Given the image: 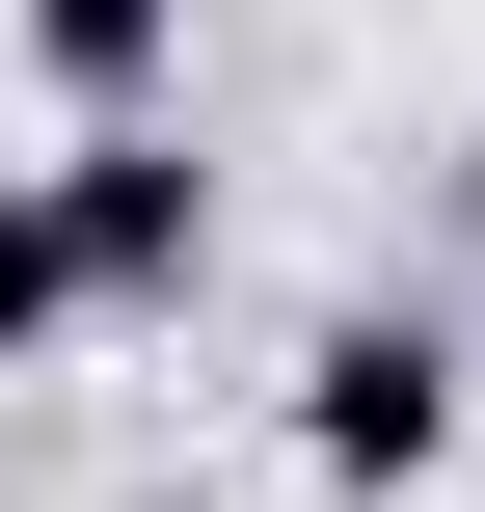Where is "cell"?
<instances>
[{
  "label": "cell",
  "instance_id": "obj_1",
  "mask_svg": "<svg viewBox=\"0 0 485 512\" xmlns=\"http://www.w3.org/2000/svg\"><path fill=\"white\" fill-rule=\"evenodd\" d=\"M459 405H485V324L459 297H324V324H297V486L324 512H405L432 459H459Z\"/></svg>",
  "mask_w": 485,
  "mask_h": 512
},
{
  "label": "cell",
  "instance_id": "obj_2",
  "mask_svg": "<svg viewBox=\"0 0 485 512\" xmlns=\"http://www.w3.org/2000/svg\"><path fill=\"white\" fill-rule=\"evenodd\" d=\"M27 189H54V270H81V324H135V297H189V270H216V162H189L162 108H81Z\"/></svg>",
  "mask_w": 485,
  "mask_h": 512
},
{
  "label": "cell",
  "instance_id": "obj_3",
  "mask_svg": "<svg viewBox=\"0 0 485 512\" xmlns=\"http://www.w3.org/2000/svg\"><path fill=\"white\" fill-rule=\"evenodd\" d=\"M0 27H27L54 108H162V81H189V0H0Z\"/></svg>",
  "mask_w": 485,
  "mask_h": 512
},
{
  "label": "cell",
  "instance_id": "obj_4",
  "mask_svg": "<svg viewBox=\"0 0 485 512\" xmlns=\"http://www.w3.org/2000/svg\"><path fill=\"white\" fill-rule=\"evenodd\" d=\"M54 324H81V270H54V189H27V162H0V378H27V351H54Z\"/></svg>",
  "mask_w": 485,
  "mask_h": 512
}]
</instances>
